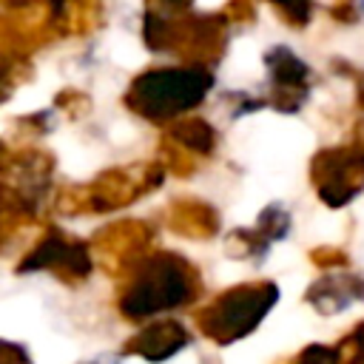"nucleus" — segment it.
I'll return each instance as SVG.
<instances>
[{"mask_svg":"<svg viewBox=\"0 0 364 364\" xmlns=\"http://www.w3.org/2000/svg\"><path fill=\"white\" fill-rule=\"evenodd\" d=\"M202 296L199 270L173 250H151L122 279L117 310L128 321H142L165 310L188 307Z\"/></svg>","mask_w":364,"mask_h":364,"instance_id":"nucleus-1","label":"nucleus"},{"mask_svg":"<svg viewBox=\"0 0 364 364\" xmlns=\"http://www.w3.org/2000/svg\"><path fill=\"white\" fill-rule=\"evenodd\" d=\"M213 85V77L202 65H156L136 74L122 97L125 108L148 122L165 125L196 108Z\"/></svg>","mask_w":364,"mask_h":364,"instance_id":"nucleus-2","label":"nucleus"},{"mask_svg":"<svg viewBox=\"0 0 364 364\" xmlns=\"http://www.w3.org/2000/svg\"><path fill=\"white\" fill-rule=\"evenodd\" d=\"M165 165L159 159L134 162L119 168L100 171L85 185H65L54 196V210L63 216H88V213H108L119 210L162 185Z\"/></svg>","mask_w":364,"mask_h":364,"instance_id":"nucleus-3","label":"nucleus"},{"mask_svg":"<svg viewBox=\"0 0 364 364\" xmlns=\"http://www.w3.org/2000/svg\"><path fill=\"white\" fill-rule=\"evenodd\" d=\"M3 242L11 239L14 230L28 228L37 222V210L46 199L51 173H54V154L34 148V145H20L11 148L3 142Z\"/></svg>","mask_w":364,"mask_h":364,"instance_id":"nucleus-4","label":"nucleus"},{"mask_svg":"<svg viewBox=\"0 0 364 364\" xmlns=\"http://www.w3.org/2000/svg\"><path fill=\"white\" fill-rule=\"evenodd\" d=\"M142 40L151 51H171L185 65H216L228 48V20L222 14H142Z\"/></svg>","mask_w":364,"mask_h":364,"instance_id":"nucleus-5","label":"nucleus"},{"mask_svg":"<svg viewBox=\"0 0 364 364\" xmlns=\"http://www.w3.org/2000/svg\"><path fill=\"white\" fill-rule=\"evenodd\" d=\"M276 301H279V287L273 282L267 279L242 282L213 296L202 310H196L193 321L208 341L225 347L250 336Z\"/></svg>","mask_w":364,"mask_h":364,"instance_id":"nucleus-6","label":"nucleus"},{"mask_svg":"<svg viewBox=\"0 0 364 364\" xmlns=\"http://www.w3.org/2000/svg\"><path fill=\"white\" fill-rule=\"evenodd\" d=\"M310 182L327 208H344L364 191V145L350 139L313 154Z\"/></svg>","mask_w":364,"mask_h":364,"instance_id":"nucleus-7","label":"nucleus"},{"mask_svg":"<svg viewBox=\"0 0 364 364\" xmlns=\"http://www.w3.org/2000/svg\"><path fill=\"white\" fill-rule=\"evenodd\" d=\"M91 267H94L91 245L63 233L54 225H46V233L17 262V273H51L65 284L85 282L91 276Z\"/></svg>","mask_w":364,"mask_h":364,"instance_id":"nucleus-8","label":"nucleus"},{"mask_svg":"<svg viewBox=\"0 0 364 364\" xmlns=\"http://www.w3.org/2000/svg\"><path fill=\"white\" fill-rule=\"evenodd\" d=\"M154 239H156V230L151 228V222L119 219L114 225L100 228L88 245L97 267L111 279H122L139 259L151 253Z\"/></svg>","mask_w":364,"mask_h":364,"instance_id":"nucleus-9","label":"nucleus"},{"mask_svg":"<svg viewBox=\"0 0 364 364\" xmlns=\"http://www.w3.org/2000/svg\"><path fill=\"white\" fill-rule=\"evenodd\" d=\"M57 40L51 0H26L3 9L0 17V48L3 57H28L40 46Z\"/></svg>","mask_w":364,"mask_h":364,"instance_id":"nucleus-10","label":"nucleus"},{"mask_svg":"<svg viewBox=\"0 0 364 364\" xmlns=\"http://www.w3.org/2000/svg\"><path fill=\"white\" fill-rule=\"evenodd\" d=\"M270 74V105L282 114H293L304 105L310 94V68L287 46H273L264 54Z\"/></svg>","mask_w":364,"mask_h":364,"instance_id":"nucleus-11","label":"nucleus"},{"mask_svg":"<svg viewBox=\"0 0 364 364\" xmlns=\"http://www.w3.org/2000/svg\"><path fill=\"white\" fill-rule=\"evenodd\" d=\"M191 341L188 330L182 321L176 318H159V321H151L145 324L139 333H134L125 344H122V353L125 355H139L145 361H165L171 355H176L179 350H185Z\"/></svg>","mask_w":364,"mask_h":364,"instance_id":"nucleus-12","label":"nucleus"},{"mask_svg":"<svg viewBox=\"0 0 364 364\" xmlns=\"http://www.w3.org/2000/svg\"><path fill=\"white\" fill-rule=\"evenodd\" d=\"M165 228L176 236H185V239H193V242H205V239H213L222 228V219H219V210L205 202V199H193V196H182V199H173L165 210Z\"/></svg>","mask_w":364,"mask_h":364,"instance_id":"nucleus-13","label":"nucleus"},{"mask_svg":"<svg viewBox=\"0 0 364 364\" xmlns=\"http://www.w3.org/2000/svg\"><path fill=\"white\" fill-rule=\"evenodd\" d=\"M361 299H364V279L355 273H324L304 293V301L321 316H336L347 304Z\"/></svg>","mask_w":364,"mask_h":364,"instance_id":"nucleus-14","label":"nucleus"},{"mask_svg":"<svg viewBox=\"0 0 364 364\" xmlns=\"http://www.w3.org/2000/svg\"><path fill=\"white\" fill-rule=\"evenodd\" d=\"M57 37H85L102 23L100 0H51Z\"/></svg>","mask_w":364,"mask_h":364,"instance_id":"nucleus-15","label":"nucleus"},{"mask_svg":"<svg viewBox=\"0 0 364 364\" xmlns=\"http://www.w3.org/2000/svg\"><path fill=\"white\" fill-rule=\"evenodd\" d=\"M165 136H171L173 142H179L182 148H188L196 156H210L216 148V131L208 119L202 117H182L173 119L165 131Z\"/></svg>","mask_w":364,"mask_h":364,"instance_id":"nucleus-16","label":"nucleus"},{"mask_svg":"<svg viewBox=\"0 0 364 364\" xmlns=\"http://www.w3.org/2000/svg\"><path fill=\"white\" fill-rule=\"evenodd\" d=\"M156 154H159V162L165 165V171H171L173 176H191V173L199 168L196 154H191L188 148H182V145L173 142L171 136H162V139H159Z\"/></svg>","mask_w":364,"mask_h":364,"instance_id":"nucleus-17","label":"nucleus"},{"mask_svg":"<svg viewBox=\"0 0 364 364\" xmlns=\"http://www.w3.org/2000/svg\"><path fill=\"white\" fill-rule=\"evenodd\" d=\"M267 245L270 242L256 228H236L225 239V253L233 259H250V256H262L267 250Z\"/></svg>","mask_w":364,"mask_h":364,"instance_id":"nucleus-18","label":"nucleus"},{"mask_svg":"<svg viewBox=\"0 0 364 364\" xmlns=\"http://www.w3.org/2000/svg\"><path fill=\"white\" fill-rule=\"evenodd\" d=\"M267 242H276V239H282V236H287V230H290V213L284 210V208H279V205H267L259 216H256V225H253Z\"/></svg>","mask_w":364,"mask_h":364,"instance_id":"nucleus-19","label":"nucleus"},{"mask_svg":"<svg viewBox=\"0 0 364 364\" xmlns=\"http://www.w3.org/2000/svg\"><path fill=\"white\" fill-rule=\"evenodd\" d=\"M290 28H304L313 14V0H267Z\"/></svg>","mask_w":364,"mask_h":364,"instance_id":"nucleus-20","label":"nucleus"},{"mask_svg":"<svg viewBox=\"0 0 364 364\" xmlns=\"http://www.w3.org/2000/svg\"><path fill=\"white\" fill-rule=\"evenodd\" d=\"M341 364H364V321H358L350 333H344L336 344Z\"/></svg>","mask_w":364,"mask_h":364,"instance_id":"nucleus-21","label":"nucleus"},{"mask_svg":"<svg viewBox=\"0 0 364 364\" xmlns=\"http://www.w3.org/2000/svg\"><path fill=\"white\" fill-rule=\"evenodd\" d=\"M54 105H57L60 111H65V117L80 119V117H85V114H88L91 100H88V94L77 91V88H63V91L54 97Z\"/></svg>","mask_w":364,"mask_h":364,"instance_id":"nucleus-22","label":"nucleus"},{"mask_svg":"<svg viewBox=\"0 0 364 364\" xmlns=\"http://www.w3.org/2000/svg\"><path fill=\"white\" fill-rule=\"evenodd\" d=\"M290 364H341V355L336 347H324V344H310L304 347Z\"/></svg>","mask_w":364,"mask_h":364,"instance_id":"nucleus-23","label":"nucleus"},{"mask_svg":"<svg viewBox=\"0 0 364 364\" xmlns=\"http://www.w3.org/2000/svg\"><path fill=\"white\" fill-rule=\"evenodd\" d=\"M310 262L321 270H341V267H347V253L341 247H327L324 245V247L310 250Z\"/></svg>","mask_w":364,"mask_h":364,"instance_id":"nucleus-24","label":"nucleus"},{"mask_svg":"<svg viewBox=\"0 0 364 364\" xmlns=\"http://www.w3.org/2000/svg\"><path fill=\"white\" fill-rule=\"evenodd\" d=\"M191 6H193V0H145V14L179 17V14H188Z\"/></svg>","mask_w":364,"mask_h":364,"instance_id":"nucleus-25","label":"nucleus"},{"mask_svg":"<svg viewBox=\"0 0 364 364\" xmlns=\"http://www.w3.org/2000/svg\"><path fill=\"white\" fill-rule=\"evenodd\" d=\"M11 128H17V131L26 134V136H40V134L48 131V117H46L43 111H37V114H28V117H23V119H14Z\"/></svg>","mask_w":364,"mask_h":364,"instance_id":"nucleus-26","label":"nucleus"},{"mask_svg":"<svg viewBox=\"0 0 364 364\" xmlns=\"http://www.w3.org/2000/svg\"><path fill=\"white\" fill-rule=\"evenodd\" d=\"M222 17L230 23H247V20H253L256 17V11H253V3L250 0H228L225 6H222Z\"/></svg>","mask_w":364,"mask_h":364,"instance_id":"nucleus-27","label":"nucleus"},{"mask_svg":"<svg viewBox=\"0 0 364 364\" xmlns=\"http://www.w3.org/2000/svg\"><path fill=\"white\" fill-rule=\"evenodd\" d=\"M330 11L333 20H341V23H355L358 20V11H355V0H321Z\"/></svg>","mask_w":364,"mask_h":364,"instance_id":"nucleus-28","label":"nucleus"},{"mask_svg":"<svg viewBox=\"0 0 364 364\" xmlns=\"http://www.w3.org/2000/svg\"><path fill=\"white\" fill-rule=\"evenodd\" d=\"M333 68L338 71V74H347L353 82H355V102H358V108L364 111V71H358V68H353V65H347V63H333Z\"/></svg>","mask_w":364,"mask_h":364,"instance_id":"nucleus-29","label":"nucleus"},{"mask_svg":"<svg viewBox=\"0 0 364 364\" xmlns=\"http://www.w3.org/2000/svg\"><path fill=\"white\" fill-rule=\"evenodd\" d=\"M0 364H31V358H28V353L20 344L3 341L0 344Z\"/></svg>","mask_w":364,"mask_h":364,"instance_id":"nucleus-30","label":"nucleus"}]
</instances>
